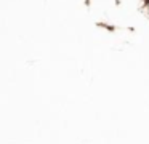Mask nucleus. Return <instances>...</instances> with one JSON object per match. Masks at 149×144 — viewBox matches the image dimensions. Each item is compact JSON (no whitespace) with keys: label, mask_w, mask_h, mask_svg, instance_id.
<instances>
[]
</instances>
